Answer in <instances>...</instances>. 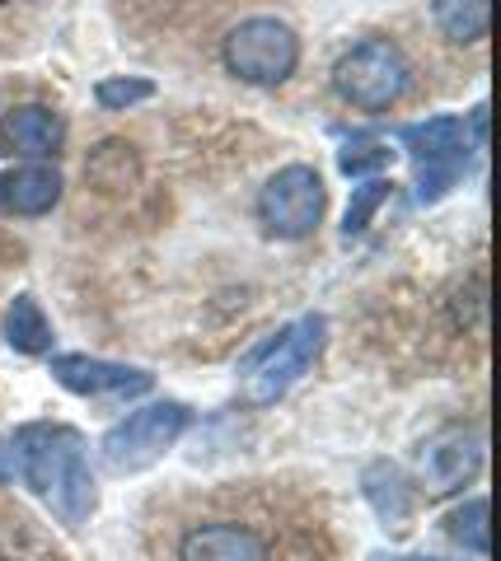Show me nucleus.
<instances>
[{
  "label": "nucleus",
  "instance_id": "obj_17",
  "mask_svg": "<svg viewBox=\"0 0 501 561\" xmlns=\"http://www.w3.org/2000/svg\"><path fill=\"white\" fill-rule=\"evenodd\" d=\"M389 179H366V183H361V187H352V202H348V216H342V234H361V230H366V225H371V216H375V210L379 206H385L389 202Z\"/></svg>",
  "mask_w": 501,
  "mask_h": 561
},
{
  "label": "nucleus",
  "instance_id": "obj_8",
  "mask_svg": "<svg viewBox=\"0 0 501 561\" xmlns=\"http://www.w3.org/2000/svg\"><path fill=\"white\" fill-rule=\"evenodd\" d=\"M478 468H482V440L474 431H441L436 440L422 449V482H426V491H436V496L459 491Z\"/></svg>",
  "mask_w": 501,
  "mask_h": 561
},
{
  "label": "nucleus",
  "instance_id": "obj_1",
  "mask_svg": "<svg viewBox=\"0 0 501 561\" xmlns=\"http://www.w3.org/2000/svg\"><path fill=\"white\" fill-rule=\"evenodd\" d=\"M14 449H20V468H24V482L33 486V496L47 501L61 524H84L94 515L99 491H94L90 459H84L80 431L33 421V426H20Z\"/></svg>",
  "mask_w": 501,
  "mask_h": 561
},
{
  "label": "nucleus",
  "instance_id": "obj_10",
  "mask_svg": "<svg viewBox=\"0 0 501 561\" xmlns=\"http://www.w3.org/2000/svg\"><path fill=\"white\" fill-rule=\"evenodd\" d=\"M61 202V173L52 164H20L0 173V216H47Z\"/></svg>",
  "mask_w": 501,
  "mask_h": 561
},
{
  "label": "nucleus",
  "instance_id": "obj_12",
  "mask_svg": "<svg viewBox=\"0 0 501 561\" xmlns=\"http://www.w3.org/2000/svg\"><path fill=\"white\" fill-rule=\"evenodd\" d=\"M361 491H366L371 511L385 519V529H394V534L408 529V519H412V486H408L399 463H389V459L366 463V472H361Z\"/></svg>",
  "mask_w": 501,
  "mask_h": 561
},
{
  "label": "nucleus",
  "instance_id": "obj_15",
  "mask_svg": "<svg viewBox=\"0 0 501 561\" xmlns=\"http://www.w3.org/2000/svg\"><path fill=\"white\" fill-rule=\"evenodd\" d=\"M431 20L451 43H482L488 38V0H431Z\"/></svg>",
  "mask_w": 501,
  "mask_h": 561
},
{
  "label": "nucleus",
  "instance_id": "obj_23",
  "mask_svg": "<svg viewBox=\"0 0 501 561\" xmlns=\"http://www.w3.org/2000/svg\"><path fill=\"white\" fill-rule=\"evenodd\" d=\"M371 561H385V557H371Z\"/></svg>",
  "mask_w": 501,
  "mask_h": 561
},
{
  "label": "nucleus",
  "instance_id": "obj_11",
  "mask_svg": "<svg viewBox=\"0 0 501 561\" xmlns=\"http://www.w3.org/2000/svg\"><path fill=\"white\" fill-rule=\"evenodd\" d=\"M61 136L66 122L52 108H43V103H24V108L5 113V122H0V146L10 154H24V160H47L61 146Z\"/></svg>",
  "mask_w": 501,
  "mask_h": 561
},
{
  "label": "nucleus",
  "instance_id": "obj_4",
  "mask_svg": "<svg viewBox=\"0 0 501 561\" xmlns=\"http://www.w3.org/2000/svg\"><path fill=\"white\" fill-rule=\"evenodd\" d=\"M193 412L183 402H150V408L123 416L117 426L103 435V463L113 472H141L155 459H164V449L187 431Z\"/></svg>",
  "mask_w": 501,
  "mask_h": 561
},
{
  "label": "nucleus",
  "instance_id": "obj_9",
  "mask_svg": "<svg viewBox=\"0 0 501 561\" xmlns=\"http://www.w3.org/2000/svg\"><path fill=\"white\" fill-rule=\"evenodd\" d=\"M179 561H267V538L249 524H197L179 542Z\"/></svg>",
  "mask_w": 501,
  "mask_h": 561
},
{
  "label": "nucleus",
  "instance_id": "obj_16",
  "mask_svg": "<svg viewBox=\"0 0 501 561\" xmlns=\"http://www.w3.org/2000/svg\"><path fill=\"white\" fill-rule=\"evenodd\" d=\"M445 534L455 542H464L474 557H488L492 552V538H488V496H474L464 501L459 511L445 515Z\"/></svg>",
  "mask_w": 501,
  "mask_h": 561
},
{
  "label": "nucleus",
  "instance_id": "obj_20",
  "mask_svg": "<svg viewBox=\"0 0 501 561\" xmlns=\"http://www.w3.org/2000/svg\"><path fill=\"white\" fill-rule=\"evenodd\" d=\"M389 160H394V150L375 146V140H356V146L338 150V169L348 173V179H356V173H379V169H389Z\"/></svg>",
  "mask_w": 501,
  "mask_h": 561
},
{
  "label": "nucleus",
  "instance_id": "obj_19",
  "mask_svg": "<svg viewBox=\"0 0 501 561\" xmlns=\"http://www.w3.org/2000/svg\"><path fill=\"white\" fill-rule=\"evenodd\" d=\"M469 169V160H436V164H418V202H441L445 192L459 183V173Z\"/></svg>",
  "mask_w": 501,
  "mask_h": 561
},
{
  "label": "nucleus",
  "instance_id": "obj_22",
  "mask_svg": "<svg viewBox=\"0 0 501 561\" xmlns=\"http://www.w3.org/2000/svg\"><path fill=\"white\" fill-rule=\"evenodd\" d=\"M403 561H441V557H403Z\"/></svg>",
  "mask_w": 501,
  "mask_h": 561
},
{
  "label": "nucleus",
  "instance_id": "obj_6",
  "mask_svg": "<svg viewBox=\"0 0 501 561\" xmlns=\"http://www.w3.org/2000/svg\"><path fill=\"white\" fill-rule=\"evenodd\" d=\"M300 61V38L282 20H244L226 38V66L249 84H282Z\"/></svg>",
  "mask_w": 501,
  "mask_h": 561
},
{
  "label": "nucleus",
  "instance_id": "obj_21",
  "mask_svg": "<svg viewBox=\"0 0 501 561\" xmlns=\"http://www.w3.org/2000/svg\"><path fill=\"white\" fill-rule=\"evenodd\" d=\"M474 140L478 146L488 140V108H474Z\"/></svg>",
  "mask_w": 501,
  "mask_h": 561
},
{
  "label": "nucleus",
  "instance_id": "obj_18",
  "mask_svg": "<svg viewBox=\"0 0 501 561\" xmlns=\"http://www.w3.org/2000/svg\"><path fill=\"white\" fill-rule=\"evenodd\" d=\"M150 94H155V84L141 80V76H113V80H99V90H94L99 108H109V113H123V108H132V103H146Z\"/></svg>",
  "mask_w": 501,
  "mask_h": 561
},
{
  "label": "nucleus",
  "instance_id": "obj_5",
  "mask_svg": "<svg viewBox=\"0 0 501 561\" xmlns=\"http://www.w3.org/2000/svg\"><path fill=\"white\" fill-rule=\"evenodd\" d=\"M323 202H328V192L319 173L309 164H286L258 192V216H263L267 234L276 239H305L323 220Z\"/></svg>",
  "mask_w": 501,
  "mask_h": 561
},
{
  "label": "nucleus",
  "instance_id": "obj_3",
  "mask_svg": "<svg viewBox=\"0 0 501 561\" xmlns=\"http://www.w3.org/2000/svg\"><path fill=\"white\" fill-rule=\"evenodd\" d=\"M323 342H328L323 313H305V319L282 328L263 351H253L249 365H244V370H249V398L253 402H276L291 389V383L309 370V365L319 360Z\"/></svg>",
  "mask_w": 501,
  "mask_h": 561
},
{
  "label": "nucleus",
  "instance_id": "obj_2",
  "mask_svg": "<svg viewBox=\"0 0 501 561\" xmlns=\"http://www.w3.org/2000/svg\"><path fill=\"white\" fill-rule=\"evenodd\" d=\"M333 84H338V94L348 99L352 108H361V113H385V108H394V103L408 94L412 66H408L399 43L366 38V43H356L348 57L338 61Z\"/></svg>",
  "mask_w": 501,
  "mask_h": 561
},
{
  "label": "nucleus",
  "instance_id": "obj_14",
  "mask_svg": "<svg viewBox=\"0 0 501 561\" xmlns=\"http://www.w3.org/2000/svg\"><path fill=\"white\" fill-rule=\"evenodd\" d=\"M5 342L14 351H24V356H43L52 346V323L43 305L33 300V295H14L10 309H5Z\"/></svg>",
  "mask_w": 501,
  "mask_h": 561
},
{
  "label": "nucleus",
  "instance_id": "obj_7",
  "mask_svg": "<svg viewBox=\"0 0 501 561\" xmlns=\"http://www.w3.org/2000/svg\"><path fill=\"white\" fill-rule=\"evenodd\" d=\"M52 379H57L61 389H71V393H84V398H99V393L132 398V393H146L155 383L146 370L113 365V360H99V356H57L52 360Z\"/></svg>",
  "mask_w": 501,
  "mask_h": 561
},
{
  "label": "nucleus",
  "instance_id": "obj_13",
  "mask_svg": "<svg viewBox=\"0 0 501 561\" xmlns=\"http://www.w3.org/2000/svg\"><path fill=\"white\" fill-rule=\"evenodd\" d=\"M412 164H436V160H469V127L464 117H426L399 131Z\"/></svg>",
  "mask_w": 501,
  "mask_h": 561
}]
</instances>
